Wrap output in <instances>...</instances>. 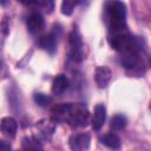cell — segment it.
<instances>
[{
	"label": "cell",
	"mask_w": 151,
	"mask_h": 151,
	"mask_svg": "<svg viewBox=\"0 0 151 151\" xmlns=\"http://www.w3.org/2000/svg\"><path fill=\"white\" fill-rule=\"evenodd\" d=\"M52 112L60 119L72 126H86L88 123V111L83 104H59L52 109Z\"/></svg>",
	"instance_id": "obj_1"
},
{
	"label": "cell",
	"mask_w": 151,
	"mask_h": 151,
	"mask_svg": "<svg viewBox=\"0 0 151 151\" xmlns=\"http://www.w3.org/2000/svg\"><path fill=\"white\" fill-rule=\"evenodd\" d=\"M107 17L111 33L126 32V7L119 0H111L107 4Z\"/></svg>",
	"instance_id": "obj_2"
},
{
	"label": "cell",
	"mask_w": 151,
	"mask_h": 151,
	"mask_svg": "<svg viewBox=\"0 0 151 151\" xmlns=\"http://www.w3.org/2000/svg\"><path fill=\"white\" fill-rule=\"evenodd\" d=\"M70 45H71V57L76 61L83 60V42L78 32L73 31L70 34Z\"/></svg>",
	"instance_id": "obj_3"
},
{
	"label": "cell",
	"mask_w": 151,
	"mask_h": 151,
	"mask_svg": "<svg viewBox=\"0 0 151 151\" xmlns=\"http://www.w3.org/2000/svg\"><path fill=\"white\" fill-rule=\"evenodd\" d=\"M90 134L88 133H76L70 137V147L76 151H83L90 146Z\"/></svg>",
	"instance_id": "obj_4"
},
{
	"label": "cell",
	"mask_w": 151,
	"mask_h": 151,
	"mask_svg": "<svg viewBox=\"0 0 151 151\" xmlns=\"http://www.w3.org/2000/svg\"><path fill=\"white\" fill-rule=\"evenodd\" d=\"M112 77V72L107 66H98L94 71V80L98 87L104 88L109 85Z\"/></svg>",
	"instance_id": "obj_5"
},
{
	"label": "cell",
	"mask_w": 151,
	"mask_h": 151,
	"mask_svg": "<svg viewBox=\"0 0 151 151\" xmlns=\"http://www.w3.org/2000/svg\"><path fill=\"white\" fill-rule=\"evenodd\" d=\"M105 119H106V109L103 104H98L93 109L92 119H91L92 127L94 130H100L105 123Z\"/></svg>",
	"instance_id": "obj_6"
},
{
	"label": "cell",
	"mask_w": 151,
	"mask_h": 151,
	"mask_svg": "<svg viewBox=\"0 0 151 151\" xmlns=\"http://www.w3.org/2000/svg\"><path fill=\"white\" fill-rule=\"evenodd\" d=\"M0 130L5 136L13 138L18 130V123L12 117H5L0 122Z\"/></svg>",
	"instance_id": "obj_7"
},
{
	"label": "cell",
	"mask_w": 151,
	"mask_h": 151,
	"mask_svg": "<svg viewBox=\"0 0 151 151\" xmlns=\"http://www.w3.org/2000/svg\"><path fill=\"white\" fill-rule=\"evenodd\" d=\"M44 18L40 13H32L27 18V28L31 33H38L44 28Z\"/></svg>",
	"instance_id": "obj_8"
},
{
	"label": "cell",
	"mask_w": 151,
	"mask_h": 151,
	"mask_svg": "<svg viewBox=\"0 0 151 151\" xmlns=\"http://www.w3.org/2000/svg\"><path fill=\"white\" fill-rule=\"evenodd\" d=\"M139 61L137 50H129L124 51L120 57V63L125 68H133Z\"/></svg>",
	"instance_id": "obj_9"
},
{
	"label": "cell",
	"mask_w": 151,
	"mask_h": 151,
	"mask_svg": "<svg viewBox=\"0 0 151 151\" xmlns=\"http://www.w3.org/2000/svg\"><path fill=\"white\" fill-rule=\"evenodd\" d=\"M38 42H39L41 48L46 50L50 53H54V51L57 50V35L53 32L40 37Z\"/></svg>",
	"instance_id": "obj_10"
},
{
	"label": "cell",
	"mask_w": 151,
	"mask_h": 151,
	"mask_svg": "<svg viewBox=\"0 0 151 151\" xmlns=\"http://www.w3.org/2000/svg\"><path fill=\"white\" fill-rule=\"evenodd\" d=\"M67 87H68V79H67V77L64 76V74H58L53 79V81H52L51 90H52V93L53 94L59 96V94L64 93Z\"/></svg>",
	"instance_id": "obj_11"
},
{
	"label": "cell",
	"mask_w": 151,
	"mask_h": 151,
	"mask_svg": "<svg viewBox=\"0 0 151 151\" xmlns=\"http://www.w3.org/2000/svg\"><path fill=\"white\" fill-rule=\"evenodd\" d=\"M101 143L110 149H119L120 147V138L116 133H106L101 137Z\"/></svg>",
	"instance_id": "obj_12"
},
{
	"label": "cell",
	"mask_w": 151,
	"mask_h": 151,
	"mask_svg": "<svg viewBox=\"0 0 151 151\" xmlns=\"http://www.w3.org/2000/svg\"><path fill=\"white\" fill-rule=\"evenodd\" d=\"M126 126V118L122 114H117L114 117H112L111 123H110V127L113 131H120Z\"/></svg>",
	"instance_id": "obj_13"
},
{
	"label": "cell",
	"mask_w": 151,
	"mask_h": 151,
	"mask_svg": "<svg viewBox=\"0 0 151 151\" xmlns=\"http://www.w3.org/2000/svg\"><path fill=\"white\" fill-rule=\"evenodd\" d=\"M78 0H63L61 2V13L64 15H71L74 7L77 6Z\"/></svg>",
	"instance_id": "obj_14"
},
{
	"label": "cell",
	"mask_w": 151,
	"mask_h": 151,
	"mask_svg": "<svg viewBox=\"0 0 151 151\" xmlns=\"http://www.w3.org/2000/svg\"><path fill=\"white\" fill-rule=\"evenodd\" d=\"M29 6L42 8L45 11L51 12L53 9V0H31V5Z\"/></svg>",
	"instance_id": "obj_15"
},
{
	"label": "cell",
	"mask_w": 151,
	"mask_h": 151,
	"mask_svg": "<svg viewBox=\"0 0 151 151\" xmlns=\"http://www.w3.org/2000/svg\"><path fill=\"white\" fill-rule=\"evenodd\" d=\"M22 147L26 150H38V149H41V145L37 139L29 137V138L22 139Z\"/></svg>",
	"instance_id": "obj_16"
},
{
	"label": "cell",
	"mask_w": 151,
	"mask_h": 151,
	"mask_svg": "<svg viewBox=\"0 0 151 151\" xmlns=\"http://www.w3.org/2000/svg\"><path fill=\"white\" fill-rule=\"evenodd\" d=\"M33 98H34V101L39 106H48L52 103V98L50 96L44 94V93H35Z\"/></svg>",
	"instance_id": "obj_17"
},
{
	"label": "cell",
	"mask_w": 151,
	"mask_h": 151,
	"mask_svg": "<svg viewBox=\"0 0 151 151\" xmlns=\"http://www.w3.org/2000/svg\"><path fill=\"white\" fill-rule=\"evenodd\" d=\"M9 149H11V145L7 142L0 140V150H9Z\"/></svg>",
	"instance_id": "obj_18"
},
{
	"label": "cell",
	"mask_w": 151,
	"mask_h": 151,
	"mask_svg": "<svg viewBox=\"0 0 151 151\" xmlns=\"http://www.w3.org/2000/svg\"><path fill=\"white\" fill-rule=\"evenodd\" d=\"M17 1H19L20 4H22L25 6H29L31 5V0H17Z\"/></svg>",
	"instance_id": "obj_19"
},
{
	"label": "cell",
	"mask_w": 151,
	"mask_h": 151,
	"mask_svg": "<svg viewBox=\"0 0 151 151\" xmlns=\"http://www.w3.org/2000/svg\"><path fill=\"white\" fill-rule=\"evenodd\" d=\"M0 4L5 5V4H7V0H0Z\"/></svg>",
	"instance_id": "obj_20"
},
{
	"label": "cell",
	"mask_w": 151,
	"mask_h": 151,
	"mask_svg": "<svg viewBox=\"0 0 151 151\" xmlns=\"http://www.w3.org/2000/svg\"><path fill=\"white\" fill-rule=\"evenodd\" d=\"M0 70H1V61H0Z\"/></svg>",
	"instance_id": "obj_21"
}]
</instances>
